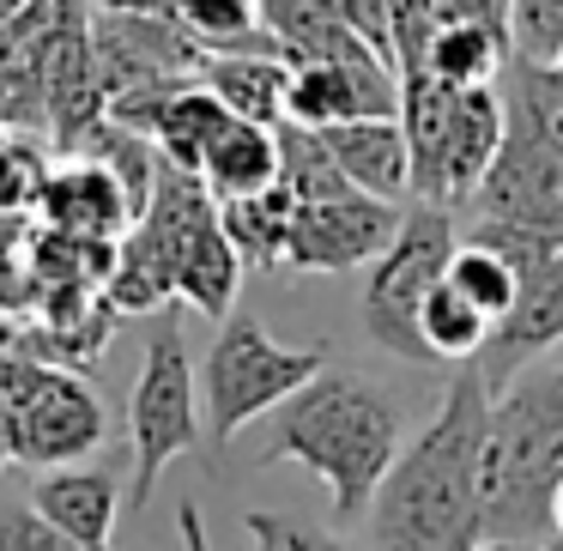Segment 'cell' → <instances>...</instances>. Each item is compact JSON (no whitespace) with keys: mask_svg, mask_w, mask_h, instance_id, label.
I'll return each instance as SVG.
<instances>
[{"mask_svg":"<svg viewBox=\"0 0 563 551\" xmlns=\"http://www.w3.org/2000/svg\"><path fill=\"white\" fill-rule=\"evenodd\" d=\"M558 340H563V255H551L545 267L521 273V291H515L509 316L490 321V340H485V352H478L473 364H478V376H485V388L503 394Z\"/></svg>","mask_w":563,"mask_h":551,"instance_id":"10","label":"cell"},{"mask_svg":"<svg viewBox=\"0 0 563 551\" xmlns=\"http://www.w3.org/2000/svg\"><path fill=\"white\" fill-rule=\"evenodd\" d=\"M490 425V388L478 364L442 388V406L382 478L364 515L369 551H478L485 546V497L478 454Z\"/></svg>","mask_w":563,"mask_h":551,"instance_id":"1","label":"cell"},{"mask_svg":"<svg viewBox=\"0 0 563 551\" xmlns=\"http://www.w3.org/2000/svg\"><path fill=\"white\" fill-rule=\"evenodd\" d=\"M43 183H49V170H43V158L25 140H0V212L37 207Z\"/></svg>","mask_w":563,"mask_h":551,"instance_id":"32","label":"cell"},{"mask_svg":"<svg viewBox=\"0 0 563 551\" xmlns=\"http://www.w3.org/2000/svg\"><path fill=\"white\" fill-rule=\"evenodd\" d=\"M449 285H454V291H461L473 309H485L490 321L509 316L515 291H521V279H515L509 261H497L490 249H478V243H461V249H454V261H449Z\"/></svg>","mask_w":563,"mask_h":551,"instance_id":"27","label":"cell"},{"mask_svg":"<svg viewBox=\"0 0 563 551\" xmlns=\"http://www.w3.org/2000/svg\"><path fill=\"white\" fill-rule=\"evenodd\" d=\"M37 212H43L49 231L86 236V243H122V231L134 224L128 188L115 183L98 158H79V164L49 170V183H43V195H37Z\"/></svg>","mask_w":563,"mask_h":551,"instance_id":"12","label":"cell"},{"mask_svg":"<svg viewBox=\"0 0 563 551\" xmlns=\"http://www.w3.org/2000/svg\"><path fill=\"white\" fill-rule=\"evenodd\" d=\"M478 551H545V546H521V539H485Z\"/></svg>","mask_w":563,"mask_h":551,"instance_id":"38","label":"cell"},{"mask_svg":"<svg viewBox=\"0 0 563 551\" xmlns=\"http://www.w3.org/2000/svg\"><path fill=\"white\" fill-rule=\"evenodd\" d=\"M509 140V103L497 86H466L454 91V122H449V164H442V195L449 207H466L485 170L497 164Z\"/></svg>","mask_w":563,"mask_h":551,"instance_id":"16","label":"cell"},{"mask_svg":"<svg viewBox=\"0 0 563 551\" xmlns=\"http://www.w3.org/2000/svg\"><path fill=\"white\" fill-rule=\"evenodd\" d=\"M340 13L352 19V31H357V37H364L369 49H376L382 62L394 67V37H388V0H340ZM394 74H400V67H394Z\"/></svg>","mask_w":563,"mask_h":551,"instance_id":"34","label":"cell"},{"mask_svg":"<svg viewBox=\"0 0 563 551\" xmlns=\"http://www.w3.org/2000/svg\"><path fill=\"white\" fill-rule=\"evenodd\" d=\"M31 509L49 527H62L74 546L86 551H115V515H122V485L110 473H79V466H55L31 485Z\"/></svg>","mask_w":563,"mask_h":551,"instance_id":"15","label":"cell"},{"mask_svg":"<svg viewBox=\"0 0 563 551\" xmlns=\"http://www.w3.org/2000/svg\"><path fill=\"white\" fill-rule=\"evenodd\" d=\"M200 376L188 364V345L176 328H152L146 357L128 400V442H134V485H128V515H140L158 491L164 466H176L200 442Z\"/></svg>","mask_w":563,"mask_h":551,"instance_id":"6","label":"cell"},{"mask_svg":"<svg viewBox=\"0 0 563 551\" xmlns=\"http://www.w3.org/2000/svg\"><path fill=\"white\" fill-rule=\"evenodd\" d=\"M400 219H406V212L394 207V200H376V195H345V200H321V207H297L285 267H291V273H352V267H369V261L394 243Z\"/></svg>","mask_w":563,"mask_h":551,"instance_id":"9","label":"cell"},{"mask_svg":"<svg viewBox=\"0 0 563 551\" xmlns=\"http://www.w3.org/2000/svg\"><path fill=\"white\" fill-rule=\"evenodd\" d=\"M515 43L503 31L478 25V19H442L437 37L424 49V74H437L442 86L466 91V86H497V74H509Z\"/></svg>","mask_w":563,"mask_h":551,"instance_id":"22","label":"cell"},{"mask_svg":"<svg viewBox=\"0 0 563 551\" xmlns=\"http://www.w3.org/2000/svg\"><path fill=\"white\" fill-rule=\"evenodd\" d=\"M219 219H224V236L236 243V255H243V267H285L291 224H297V200L285 195L279 183H273L267 195L224 200Z\"/></svg>","mask_w":563,"mask_h":551,"instance_id":"23","label":"cell"},{"mask_svg":"<svg viewBox=\"0 0 563 551\" xmlns=\"http://www.w3.org/2000/svg\"><path fill=\"white\" fill-rule=\"evenodd\" d=\"M454 249H461V236H454V207L418 200V207H406L394 243L369 261L364 333L382 345V352L400 357V364H437L430 345H424V333H418V309H424V297L449 279Z\"/></svg>","mask_w":563,"mask_h":551,"instance_id":"5","label":"cell"},{"mask_svg":"<svg viewBox=\"0 0 563 551\" xmlns=\"http://www.w3.org/2000/svg\"><path fill=\"white\" fill-rule=\"evenodd\" d=\"M200 86L243 122L285 128V91H291V62L285 55H207Z\"/></svg>","mask_w":563,"mask_h":551,"instance_id":"20","label":"cell"},{"mask_svg":"<svg viewBox=\"0 0 563 551\" xmlns=\"http://www.w3.org/2000/svg\"><path fill=\"white\" fill-rule=\"evenodd\" d=\"M103 297L115 304V316H152L176 297V255L146 219H134L115 243V267L103 279Z\"/></svg>","mask_w":563,"mask_h":551,"instance_id":"21","label":"cell"},{"mask_svg":"<svg viewBox=\"0 0 563 551\" xmlns=\"http://www.w3.org/2000/svg\"><path fill=\"white\" fill-rule=\"evenodd\" d=\"M261 25L273 31V43H279V55L291 67H309V62H333V67L382 62V55L352 31V19L340 13V0H261Z\"/></svg>","mask_w":563,"mask_h":551,"instance_id":"14","label":"cell"},{"mask_svg":"<svg viewBox=\"0 0 563 551\" xmlns=\"http://www.w3.org/2000/svg\"><path fill=\"white\" fill-rule=\"evenodd\" d=\"M243 533H249V551H352L340 533L297 521V515H279V509H249Z\"/></svg>","mask_w":563,"mask_h":551,"instance_id":"29","label":"cell"},{"mask_svg":"<svg viewBox=\"0 0 563 551\" xmlns=\"http://www.w3.org/2000/svg\"><path fill=\"white\" fill-rule=\"evenodd\" d=\"M321 146L333 152V164L345 170V183L357 195H376V200L412 195V152H406L400 115H364V122L321 128Z\"/></svg>","mask_w":563,"mask_h":551,"instance_id":"13","label":"cell"},{"mask_svg":"<svg viewBox=\"0 0 563 551\" xmlns=\"http://www.w3.org/2000/svg\"><path fill=\"white\" fill-rule=\"evenodd\" d=\"M279 188L297 207H321V200L357 195V188L345 183V170L333 164V152L321 146V134L316 128H297V122L279 128Z\"/></svg>","mask_w":563,"mask_h":551,"instance_id":"25","label":"cell"},{"mask_svg":"<svg viewBox=\"0 0 563 551\" xmlns=\"http://www.w3.org/2000/svg\"><path fill=\"white\" fill-rule=\"evenodd\" d=\"M563 485V364L521 370L503 394H490L485 454H478V497L485 539L545 546L558 533Z\"/></svg>","mask_w":563,"mask_h":551,"instance_id":"3","label":"cell"},{"mask_svg":"<svg viewBox=\"0 0 563 551\" xmlns=\"http://www.w3.org/2000/svg\"><path fill=\"white\" fill-rule=\"evenodd\" d=\"M91 49H98V79L115 98L140 91H170L200 79L207 49L188 37L176 19H134V13H98L91 19Z\"/></svg>","mask_w":563,"mask_h":551,"instance_id":"8","label":"cell"},{"mask_svg":"<svg viewBox=\"0 0 563 551\" xmlns=\"http://www.w3.org/2000/svg\"><path fill=\"white\" fill-rule=\"evenodd\" d=\"M200 183H207V195L219 200V207L224 200L267 195V188L279 183V128L231 115V122L212 134L207 158H200Z\"/></svg>","mask_w":563,"mask_h":551,"instance_id":"18","label":"cell"},{"mask_svg":"<svg viewBox=\"0 0 563 551\" xmlns=\"http://www.w3.org/2000/svg\"><path fill=\"white\" fill-rule=\"evenodd\" d=\"M183 0H98V13H134V19H176Z\"/></svg>","mask_w":563,"mask_h":551,"instance_id":"37","label":"cell"},{"mask_svg":"<svg viewBox=\"0 0 563 551\" xmlns=\"http://www.w3.org/2000/svg\"><path fill=\"white\" fill-rule=\"evenodd\" d=\"M449 19V0H388V37H394V67L418 74L437 25Z\"/></svg>","mask_w":563,"mask_h":551,"instance_id":"30","label":"cell"},{"mask_svg":"<svg viewBox=\"0 0 563 551\" xmlns=\"http://www.w3.org/2000/svg\"><path fill=\"white\" fill-rule=\"evenodd\" d=\"M466 243H478V249H490L497 261H509L515 279L533 273V267H545L551 255H563V236L558 231H527V224H497V219H473Z\"/></svg>","mask_w":563,"mask_h":551,"instance_id":"28","label":"cell"},{"mask_svg":"<svg viewBox=\"0 0 563 551\" xmlns=\"http://www.w3.org/2000/svg\"><path fill=\"white\" fill-rule=\"evenodd\" d=\"M31 7H37V0H0V25H7V19H19V13H31Z\"/></svg>","mask_w":563,"mask_h":551,"instance_id":"39","label":"cell"},{"mask_svg":"<svg viewBox=\"0 0 563 551\" xmlns=\"http://www.w3.org/2000/svg\"><path fill=\"white\" fill-rule=\"evenodd\" d=\"M0 551H86V546H74L62 527H49L31 503H0Z\"/></svg>","mask_w":563,"mask_h":551,"instance_id":"33","label":"cell"},{"mask_svg":"<svg viewBox=\"0 0 563 551\" xmlns=\"http://www.w3.org/2000/svg\"><path fill=\"white\" fill-rule=\"evenodd\" d=\"M236 285H243V255H236V243L224 236L219 212H207V219L183 236V249H176V297H183L188 309H200V316H212V321H231Z\"/></svg>","mask_w":563,"mask_h":551,"instance_id":"19","label":"cell"},{"mask_svg":"<svg viewBox=\"0 0 563 551\" xmlns=\"http://www.w3.org/2000/svg\"><path fill=\"white\" fill-rule=\"evenodd\" d=\"M509 7H515V0H449L454 19H478V25L503 31V37H509ZM509 43H515V37H509Z\"/></svg>","mask_w":563,"mask_h":551,"instance_id":"35","label":"cell"},{"mask_svg":"<svg viewBox=\"0 0 563 551\" xmlns=\"http://www.w3.org/2000/svg\"><path fill=\"white\" fill-rule=\"evenodd\" d=\"M406 449V418L388 388H376L357 370H321L309 388L273 412L261 466L297 461L328 485L333 521H364L388 478L394 454Z\"/></svg>","mask_w":563,"mask_h":551,"instance_id":"2","label":"cell"},{"mask_svg":"<svg viewBox=\"0 0 563 551\" xmlns=\"http://www.w3.org/2000/svg\"><path fill=\"white\" fill-rule=\"evenodd\" d=\"M176 527H183V551H212L207 521H200V503H195V497L176 503Z\"/></svg>","mask_w":563,"mask_h":551,"instance_id":"36","label":"cell"},{"mask_svg":"<svg viewBox=\"0 0 563 551\" xmlns=\"http://www.w3.org/2000/svg\"><path fill=\"white\" fill-rule=\"evenodd\" d=\"M176 25L207 55H279L273 31L261 25V0H183Z\"/></svg>","mask_w":563,"mask_h":551,"instance_id":"24","label":"cell"},{"mask_svg":"<svg viewBox=\"0 0 563 551\" xmlns=\"http://www.w3.org/2000/svg\"><path fill=\"white\" fill-rule=\"evenodd\" d=\"M103 437H110V412H103L98 388L79 382V370L31 364L13 418H7V454L55 473V466H79V454H91Z\"/></svg>","mask_w":563,"mask_h":551,"instance_id":"7","label":"cell"},{"mask_svg":"<svg viewBox=\"0 0 563 551\" xmlns=\"http://www.w3.org/2000/svg\"><path fill=\"white\" fill-rule=\"evenodd\" d=\"M558 533H563V485H558Z\"/></svg>","mask_w":563,"mask_h":551,"instance_id":"41","label":"cell"},{"mask_svg":"<svg viewBox=\"0 0 563 551\" xmlns=\"http://www.w3.org/2000/svg\"><path fill=\"white\" fill-rule=\"evenodd\" d=\"M321 370H328V345H279L255 316L219 321V340L200 357V418H207V437L231 442L243 425L279 412Z\"/></svg>","mask_w":563,"mask_h":551,"instance_id":"4","label":"cell"},{"mask_svg":"<svg viewBox=\"0 0 563 551\" xmlns=\"http://www.w3.org/2000/svg\"><path fill=\"white\" fill-rule=\"evenodd\" d=\"M551 67H558V79H563V55H558V62H551Z\"/></svg>","mask_w":563,"mask_h":551,"instance_id":"42","label":"cell"},{"mask_svg":"<svg viewBox=\"0 0 563 551\" xmlns=\"http://www.w3.org/2000/svg\"><path fill=\"white\" fill-rule=\"evenodd\" d=\"M0 352H19V340H13V328L0 321Z\"/></svg>","mask_w":563,"mask_h":551,"instance_id":"40","label":"cell"},{"mask_svg":"<svg viewBox=\"0 0 563 551\" xmlns=\"http://www.w3.org/2000/svg\"><path fill=\"white\" fill-rule=\"evenodd\" d=\"M418 333H424V345H430L437 364H473V357L485 352V340H490V316L473 309L449 279H442L437 291L424 297V309H418Z\"/></svg>","mask_w":563,"mask_h":551,"instance_id":"26","label":"cell"},{"mask_svg":"<svg viewBox=\"0 0 563 551\" xmlns=\"http://www.w3.org/2000/svg\"><path fill=\"white\" fill-rule=\"evenodd\" d=\"M509 37H515V55H521V62L551 67L563 55V0H515Z\"/></svg>","mask_w":563,"mask_h":551,"instance_id":"31","label":"cell"},{"mask_svg":"<svg viewBox=\"0 0 563 551\" xmlns=\"http://www.w3.org/2000/svg\"><path fill=\"white\" fill-rule=\"evenodd\" d=\"M449 122H454V86L437 74H400V128L412 152V195L430 207H449L442 195V164H449Z\"/></svg>","mask_w":563,"mask_h":551,"instance_id":"17","label":"cell"},{"mask_svg":"<svg viewBox=\"0 0 563 551\" xmlns=\"http://www.w3.org/2000/svg\"><path fill=\"white\" fill-rule=\"evenodd\" d=\"M466 207L478 219L497 224H527V231H558L563 236V164L551 152L527 146L521 134L503 140L497 164L485 170V183L473 188Z\"/></svg>","mask_w":563,"mask_h":551,"instance_id":"11","label":"cell"}]
</instances>
